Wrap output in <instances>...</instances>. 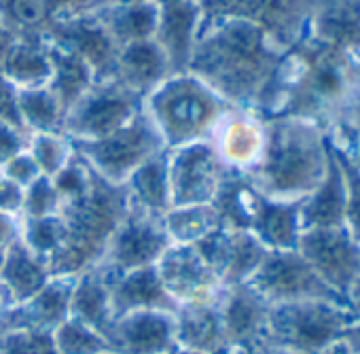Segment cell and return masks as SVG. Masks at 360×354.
I'll return each instance as SVG.
<instances>
[{
	"instance_id": "31",
	"label": "cell",
	"mask_w": 360,
	"mask_h": 354,
	"mask_svg": "<svg viewBox=\"0 0 360 354\" xmlns=\"http://www.w3.org/2000/svg\"><path fill=\"white\" fill-rule=\"evenodd\" d=\"M49 56H51V77L47 87L58 98L62 108L68 113L94 85L96 75L81 58L51 43H49Z\"/></svg>"
},
{
	"instance_id": "7",
	"label": "cell",
	"mask_w": 360,
	"mask_h": 354,
	"mask_svg": "<svg viewBox=\"0 0 360 354\" xmlns=\"http://www.w3.org/2000/svg\"><path fill=\"white\" fill-rule=\"evenodd\" d=\"M142 102L140 96L117 79H96L85 96L66 113L64 134L72 142L100 140L131 121L140 113Z\"/></svg>"
},
{
	"instance_id": "13",
	"label": "cell",
	"mask_w": 360,
	"mask_h": 354,
	"mask_svg": "<svg viewBox=\"0 0 360 354\" xmlns=\"http://www.w3.org/2000/svg\"><path fill=\"white\" fill-rule=\"evenodd\" d=\"M297 251L341 297L360 276V244L345 227L303 229Z\"/></svg>"
},
{
	"instance_id": "8",
	"label": "cell",
	"mask_w": 360,
	"mask_h": 354,
	"mask_svg": "<svg viewBox=\"0 0 360 354\" xmlns=\"http://www.w3.org/2000/svg\"><path fill=\"white\" fill-rule=\"evenodd\" d=\"M316 5L318 0H202L204 20L231 18L250 22L284 49L305 37Z\"/></svg>"
},
{
	"instance_id": "58",
	"label": "cell",
	"mask_w": 360,
	"mask_h": 354,
	"mask_svg": "<svg viewBox=\"0 0 360 354\" xmlns=\"http://www.w3.org/2000/svg\"><path fill=\"white\" fill-rule=\"evenodd\" d=\"M165 354H200V352H193V350H187L183 346H174L172 350H167Z\"/></svg>"
},
{
	"instance_id": "23",
	"label": "cell",
	"mask_w": 360,
	"mask_h": 354,
	"mask_svg": "<svg viewBox=\"0 0 360 354\" xmlns=\"http://www.w3.org/2000/svg\"><path fill=\"white\" fill-rule=\"evenodd\" d=\"M301 232V202H278L257 191L250 215V234L267 251H297Z\"/></svg>"
},
{
	"instance_id": "5",
	"label": "cell",
	"mask_w": 360,
	"mask_h": 354,
	"mask_svg": "<svg viewBox=\"0 0 360 354\" xmlns=\"http://www.w3.org/2000/svg\"><path fill=\"white\" fill-rule=\"evenodd\" d=\"M352 324L345 303L335 301H295L271 305L265 339L274 348L295 354H318L343 337Z\"/></svg>"
},
{
	"instance_id": "50",
	"label": "cell",
	"mask_w": 360,
	"mask_h": 354,
	"mask_svg": "<svg viewBox=\"0 0 360 354\" xmlns=\"http://www.w3.org/2000/svg\"><path fill=\"white\" fill-rule=\"evenodd\" d=\"M345 308L352 316V322H358L360 324V276L356 278V282L347 289L345 293Z\"/></svg>"
},
{
	"instance_id": "60",
	"label": "cell",
	"mask_w": 360,
	"mask_h": 354,
	"mask_svg": "<svg viewBox=\"0 0 360 354\" xmlns=\"http://www.w3.org/2000/svg\"><path fill=\"white\" fill-rule=\"evenodd\" d=\"M0 261H3V253H0Z\"/></svg>"
},
{
	"instance_id": "54",
	"label": "cell",
	"mask_w": 360,
	"mask_h": 354,
	"mask_svg": "<svg viewBox=\"0 0 360 354\" xmlns=\"http://www.w3.org/2000/svg\"><path fill=\"white\" fill-rule=\"evenodd\" d=\"M341 339L347 343V348L352 350V354H360V324L358 322H352L345 329V333H343Z\"/></svg>"
},
{
	"instance_id": "26",
	"label": "cell",
	"mask_w": 360,
	"mask_h": 354,
	"mask_svg": "<svg viewBox=\"0 0 360 354\" xmlns=\"http://www.w3.org/2000/svg\"><path fill=\"white\" fill-rule=\"evenodd\" d=\"M345 202L347 189L341 165L335 157L333 144L328 140V167L320 187L301 200V223L303 229H326L345 225Z\"/></svg>"
},
{
	"instance_id": "37",
	"label": "cell",
	"mask_w": 360,
	"mask_h": 354,
	"mask_svg": "<svg viewBox=\"0 0 360 354\" xmlns=\"http://www.w3.org/2000/svg\"><path fill=\"white\" fill-rule=\"evenodd\" d=\"M22 242L43 259H51L66 242V223L62 215L41 217V219H24L22 225Z\"/></svg>"
},
{
	"instance_id": "4",
	"label": "cell",
	"mask_w": 360,
	"mask_h": 354,
	"mask_svg": "<svg viewBox=\"0 0 360 354\" xmlns=\"http://www.w3.org/2000/svg\"><path fill=\"white\" fill-rule=\"evenodd\" d=\"M167 151L210 140L231 104L193 72H174L142 102Z\"/></svg>"
},
{
	"instance_id": "45",
	"label": "cell",
	"mask_w": 360,
	"mask_h": 354,
	"mask_svg": "<svg viewBox=\"0 0 360 354\" xmlns=\"http://www.w3.org/2000/svg\"><path fill=\"white\" fill-rule=\"evenodd\" d=\"M28 140H30V134L26 129L0 123V165L13 159L15 155L24 153L28 148Z\"/></svg>"
},
{
	"instance_id": "14",
	"label": "cell",
	"mask_w": 360,
	"mask_h": 354,
	"mask_svg": "<svg viewBox=\"0 0 360 354\" xmlns=\"http://www.w3.org/2000/svg\"><path fill=\"white\" fill-rule=\"evenodd\" d=\"M210 144L229 172L248 176L267 146V119L255 110L231 106L217 123Z\"/></svg>"
},
{
	"instance_id": "42",
	"label": "cell",
	"mask_w": 360,
	"mask_h": 354,
	"mask_svg": "<svg viewBox=\"0 0 360 354\" xmlns=\"http://www.w3.org/2000/svg\"><path fill=\"white\" fill-rule=\"evenodd\" d=\"M0 20L15 32L39 28L45 22L43 0H0Z\"/></svg>"
},
{
	"instance_id": "55",
	"label": "cell",
	"mask_w": 360,
	"mask_h": 354,
	"mask_svg": "<svg viewBox=\"0 0 360 354\" xmlns=\"http://www.w3.org/2000/svg\"><path fill=\"white\" fill-rule=\"evenodd\" d=\"M318 354H352V350L347 348V343L343 339H337L335 343L326 346L324 350H320Z\"/></svg>"
},
{
	"instance_id": "17",
	"label": "cell",
	"mask_w": 360,
	"mask_h": 354,
	"mask_svg": "<svg viewBox=\"0 0 360 354\" xmlns=\"http://www.w3.org/2000/svg\"><path fill=\"white\" fill-rule=\"evenodd\" d=\"M159 22L155 41L167 56L172 72H185L204 20L202 0H153Z\"/></svg>"
},
{
	"instance_id": "56",
	"label": "cell",
	"mask_w": 360,
	"mask_h": 354,
	"mask_svg": "<svg viewBox=\"0 0 360 354\" xmlns=\"http://www.w3.org/2000/svg\"><path fill=\"white\" fill-rule=\"evenodd\" d=\"M223 354H263L259 346H229Z\"/></svg>"
},
{
	"instance_id": "48",
	"label": "cell",
	"mask_w": 360,
	"mask_h": 354,
	"mask_svg": "<svg viewBox=\"0 0 360 354\" xmlns=\"http://www.w3.org/2000/svg\"><path fill=\"white\" fill-rule=\"evenodd\" d=\"M22 225L24 219L20 215L0 213V253H5L22 240Z\"/></svg>"
},
{
	"instance_id": "3",
	"label": "cell",
	"mask_w": 360,
	"mask_h": 354,
	"mask_svg": "<svg viewBox=\"0 0 360 354\" xmlns=\"http://www.w3.org/2000/svg\"><path fill=\"white\" fill-rule=\"evenodd\" d=\"M127 208L125 187L112 185L94 172L87 191L62 204L60 215L66 223V242L47 261L51 276L77 278L96 267Z\"/></svg>"
},
{
	"instance_id": "19",
	"label": "cell",
	"mask_w": 360,
	"mask_h": 354,
	"mask_svg": "<svg viewBox=\"0 0 360 354\" xmlns=\"http://www.w3.org/2000/svg\"><path fill=\"white\" fill-rule=\"evenodd\" d=\"M110 346L119 354H165L176 346L174 314L134 312L119 316L110 333Z\"/></svg>"
},
{
	"instance_id": "18",
	"label": "cell",
	"mask_w": 360,
	"mask_h": 354,
	"mask_svg": "<svg viewBox=\"0 0 360 354\" xmlns=\"http://www.w3.org/2000/svg\"><path fill=\"white\" fill-rule=\"evenodd\" d=\"M219 310L229 346H259L265 339L271 305L250 282L225 286Z\"/></svg>"
},
{
	"instance_id": "41",
	"label": "cell",
	"mask_w": 360,
	"mask_h": 354,
	"mask_svg": "<svg viewBox=\"0 0 360 354\" xmlns=\"http://www.w3.org/2000/svg\"><path fill=\"white\" fill-rule=\"evenodd\" d=\"M62 204L64 202H62L60 194L56 191L51 179H47V176H39L32 185L26 187L22 219H41V217L60 215Z\"/></svg>"
},
{
	"instance_id": "28",
	"label": "cell",
	"mask_w": 360,
	"mask_h": 354,
	"mask_svg": "<svg viewBox=\"0 0 360 354\" xmlns=\"http://www.w3.org/2000/svg\"><path fill=\"white\" fill-rule=\"evenodd\" d=\"M125 194L131 208L150 217L163 219L172 208L169 176H167V151H161L140 163L125 181Z\"/></svg>"
},
{
	"instance_id": "35",
	"label": "cell",
	"mask_w": 360,
	"mask_h": 354,
	"mask_svg": "<svg viewBox=\"0 0 360 354\" xmlns=\"http://www.w3.org/2000/svg\"><path fill=\"white\" fill-rule=\"evenodd\" d=\"M28 153L34 159L41 176L53 179V176L72 159L75 144L66 134L49 132V134H30Z\"/></svg>"
},
{
	"instance_id": "44",
	"label": "cell",
	"mask_w": 360,
	"mask_h": 354,
	"mask_svg": "<svg viewBox=\"0 0 360 354\" xmlns=\"http://www.w3.org/2000/svg\"><path fill=\"white\" fill-rule=\"evenodd\" d=\"M0 123L26 129L20 115V89L0 75ZM28 132V129H26Z\"/></svg>"
},
{
	"instance_id": "15",
	"label": "cell",
	"mask_w": 360,
	"mask_h": 354,
	"mask_svg": "<svg viewBox=\"0 0 360 354\" xmlns=\"http://www.w3.org/2000/svg\"><path fill=\"white\" fill-rule=\"evenodd\" d=\"M191 246L219 276L223 286L250 282L267 255V248L250 232L225 227L210 232Z\"/></svg>"
},
{
	"instance_id": "12",
	"label": "cell",
	"mask_w": 360,
	"mask_h": 354,
	"mask_svg": "<svg viewBox=\"0 0 360 354\" xmlns=\"http://www.w3.org/2000/svg\"><path fill=\"white\" fill-rule=\"evenodd\" d=\"M41 30L51 45L81 58L96 79H115L119 47L94 13L53 18L43 22Z\"/></svg>"
},
{
	"instance_id": "29",
	"label": "cell",
	"mask_w": 360,
	"mask_h": 354,
	"mask_svg": "<svg viewBox=\"0 0 360 354\" xmlns=\"http://www.w3.org/2000/svg\"><path fill=\"white\" fill-rule=\"evenodd\" d=\"M51 278L53 276H51L47 259L32 253L22 240L3 253V261H0V282L7 286V291L11 293L18 305L28 301L32 295H37Z\"/></svg>"
},
{
	"instance_id": "27",
	"label": "cell",
	"mask_w": 360,
	"mask_h": 354,
	"mask_svg": "<svg viewBox=\"0 0 360 354\" xmlns=\"http://www.w3.org/2000/svg\"><path fill=\"white\" fill-rule=\"evenodd\" d=\"M70 316L96 329L110 341V333L117 316L110 301L108 276L100 267H91L75 278Z\"/></svg>"
},
{
	"instance_id": "9",
	"label": "cell",
	"mask_w": 360,
	"mask_h": 354,
	"mask_svg": "<svg viewBox=\"0 0 360 354\" xmlns=\"http://www.w3.org/2000/svg\"><path fill=\"white\" fill-rule=\"evenodd\" d=\"M250 284L269 305L295 301L345 303L301 257L299 251H267Z\"/></svg>"
},
{
	"instance_id": "11",
	"label": "cell",
	"mask_w": 360,
	"mask_h": 354,
	"mask_svg": "<svg viewBox=\"0 0 360 354\" xmlns=\"http://www.w3.org/2000/svg\"><path fill=\"white\" fill-rule=\"evenodd\" d=\"M227 172L210 140L167 151L172 206L212 204Z\"/></svg>"
},
{
	"instance_id": "53",
	"label": "cell",
	"mask_w": 360,
	"mask_h": 354,
	"mask_svg": "<svg viewBox=\"0 0 360 354\" xmlns=\"http://www.w3.org/2000/svg\"><path fill=\"white\" fill-rule=\"evenodd\" d=\"M134 3H144V0H89L87 7L83 9V13H94V11H100V9L121 7V5H134Z\"/></svg>"
},
{
	"instance_id": "57",
	"label": "cell",
	"mask_w": 360,
	"mask_h": 354,
	"mask_svg": "<svg viewBox=\"0 0 360 354\" xmlns=\"http://www.w3.org/2000/svg\"><path fill=\"white\" fill-rule=\"evenodd\" d=\"M261 352L263 354H295V352H288V350H282V348H274L269 343H259Z\"/></svg>"
},
{
	"instance_id": "40",
	"label": "cell",
	"mask_w": 360,
	"mask_h": 354,
	"mask_svg": "<svg viewBox=\"0 0 360 354\" xmlns=\"http://www.w3.org/2000/svg\"><path fill=\"white\" fill-rule=\"evenodd\" d=\"M94 179V170L89 167V163L75 151L72 159L53 176L51 183L56 187V191L60 194L62 202H70V200H77L81 198L89 183Z\"/></svg>"
},
{
	"instance_id": "21",
	"label": "cell",
	"mask_w": 360,
	"mask_h": 354,
	"mask_svg": "<svg viewBox=\"0 0 360 354\" xmlns=\"http://www.w3.org/2000/svg\"><path fill=\"white\" fill-rule=\"evenodd\" d=\"M176 346L200 354H223L229 348L219 299L214 301H193L178 305L174 312Z\"/></svg>"
},
{
	"instance_id": "38",
	"label": "cell",
	"mask_w": 360,
	"mask_h": 354,
	"mask_svg": "<svg viewBox=\"0 0 360 354\" xmlns=\"http://www.w3.org/2000/svg\"><path fill=\"white\" fill-rule=\"evenodd\" d=\"M330 140V138H328ZM333 144V140H330ZM335 157L341 165L343 179H345V189H347V202H345V229L349 236L360 244V170L352 163V159L333 144Z\"/></svg>"
},
{
	"instance_id": "49",
	"label": "cell",
	"mask_w": 360,
	"mask_h": 354,
	"mask_svg": "<svg viewBox=\"0 0 360 354\" xmlns=\"http://www.w3.org/2000/svg\"><path fill=\"white\" fill-rule=\"evenodd\" d=\"M89 0H43V15L45 22L53 18H64V15H75L83 13Z\"/></svg>"
},
{
	"instance_id": "6",
	"label": "cell",
	"mask_w": 360,
	"mask_h": 354,
	"mask_svg": "<svg viewBox=\"0 0 360 354\" xmlns=\"http://www.w3.org/2000/svg\"><path fill=\"white\" fill-rule=\"evenodd\" d=\"M72 144L89 167L112 185H125L140 163L161 151H167L144 108H140V113L117 132L100 140Z\"/></svg>"
},
{
	"instance_id": "2",
	"label": "cell",
	"mask_w": 360,
	"mask_h": 354,
	"mask_svg": "<svg viewBox=\"0 0 360 354\" xmlns=\"http://www.w3.org/2000/svg\"><path fill=\"white\" fill-rule=\"evenodd\" d=\"M328 167V136L307 119H267V146L261 163L246 176L265 198L301 202L314 194Z\"/></svg>"
},
{
	"instance_id": "20",
	"label": "cell",
	"mask_w": 360,
	"mask_h": 354,
	"mask_svg": "<svg viewBox=\"0 0 360 354\" xmlns=\"http://www.w3.org/2000/svg\"><path fill=\"white\" fill-rule=\"evenodd\" d=\"M108 286L117 318L134 312L174 314L178 310V303L163 286L157 267H144L119 276H108Z\"/></svg>"
},
{
	"instance_id": "25",
	"label": "cell",
	"mask_w": 360,
	"mask_h": 354,
	"mask_svg": "<svg viewBox=\"0 0 360 354\" xmlns=\"http://www.w3.org/2000/svg\"><path fill=\"white\" fill-rule=\"evenodd\" d=\"M3 77L18 89L47 87L51 77V56L41 26L20 30L15 34V41L3 64Z\"/></svg>"
},
{
	"instance_id": "22",
	"label": "cell",
	"mask_w": 360,
	"mask_h": 354,
	"mask_svg": "<svg viewBox=\"0 0 360 354\" xmlns=\"http://www.w3.org/2000/svg\"><path fill=\"white\" fill-rule=\"evenodd\" d=\"M72 286H75V278L53 276L37 295L13 308L5 331L32 329V331L53 333L64 320L70 318Z\"/></svg>"
},
{
	"instance_id": "46",
	"label": "cell",
	"mask_w": 360,
	"mask_h": 354,
	"mask_svg": "<svg viewBox=\"0 0 360 354\" xmlns=\"http://www.w3.org/2000/svg\"><path fill=\"white\" fill-rule=\"evenodd\" d=\"M335 146H339L349 159L352 163L360 170V121H354V123H347V125H341L339 129L326 134Z\"/></svg>"
},
{
	"instance_id": "51",
	"label": "cell",
	"mask_w": 360,
	"mask_h": 354,
	"mask_svg": "<svg viewBox=\"0 0 360 354\" xmlns=\"http://www.w3.org/2000/svg\"><path fill=\"white\" fill-rule=\"evenodd\" d=\"M15 305H18V303L13 301L11 293L7 291V286H5L3 282H0V335L5 333L7 320H9V316H11V312H13Z\"/></svg>"
},
{
	"instance_id": "33",
	"label": "cell",
	"mask_w": 360,
	"mask_h": 354,
	"mask_svg": "<svg viewBox=\"0 0 360 354\" xmlns=\"http://www.w3.org/2000/svg\"><path fill=\"white\" fill-rule=\"evenodd\" d=\"M163 227L172 244H195L210 232L219 229V217L212 204L172 206L163 217Z\"/></svg>"
},
{
	"instance_id": "52",
	"label": "cell",
	"mask_w": 360,
	"mask_h": 354,
	"mask_svg": "<svg viewBox=\"0 0 360 354\" xmlns=\"http://www.w3.org/2000/svg\"><path fill=\"white\" fill-rule=\"evenodd\" d=\"M15 34L18 32L13 28H9L3 20H0V75H3V64H5V58H7L13 41H15Z\"/></svg>"
},
{
	"instance_id": "30",
	"label": "cell",
	"mask_w": 360,
	"mask_h": 354,
	"mask_svg": "<svg viewBox=\"0 0 360 354\" xmlns=\"http://www.w3.org/2000/svg\"><path fill=\"white\" fill-rule=\"evenodd\" d=\"M94 15L100 20V24L104 26V30L108 32V37L115 41L117 47L155 39L157 22H159V13L153 0L100 9L94 11Z\"/></svg>"
},
{
	"instance_id": "10",
	"label": "cell",
	"mask_w": 360,
	"mask_h": 354,
	"mask_svg": "<svg viewBox=\"0 0 360 354\" xmlns=\"http://www.w3.org/2000/svg\"><path fill=\"white\" fill-rule=\"evenodd\" d=\"M169 246L172 240L163 227V219L150 217L129 206L110 236L102 261L96 267H100L106 276L155 267Z\"/></svg>"
},
{
	"instance_id": "1",
	"label": "cell",
	"mask_w": 360,
	"mask_h": 354,
	"mask_svg": "<svg viewBox=\"0 0 360 354\" xmlns=\"http://www.w3.org/2000/svg\"><path fill=\"white\" fill-rule=\"evenodd\" d=\"M263 28L244 20H204L187 70L231 106L263 115L284 58Z\"/></svg>"
},
{
	"instance_id": "59",
	"label": "cell",
	"mask_w": 360,
	"mask_h": 354,
	"mask_svg": "<svg viewBox=\"0 0 360 354\" xmlns=\"http://www.w3.org/2000/svg\"><path fill=\"white\" fill-rule=\"evenodd\" d=\"M106 354H119V352H106Z\"/></svg>"
},
{
	"instance_id": "32",
	"label": "cell",
	"mask_w": 360,
	"mask_h": 354,
	"mask_svg": "<svg viewBox=\"0 0 360 354\" xmlns=\"http://www.w3.org/2000/svg\"><path fill=\"white\" fill-rule=\"evenodd\" d=\"M257 189L244 174L227 172L225 181L212 200V208L219 217L221 227L233 232H250V215Z\"/></svg>"
},
{
	"instance_id": "36",
	"label": "cell",
	"mask_w": 360,
	"mask_h": 354,
	"mask_svg": "<svg viewBox=\"0 0 360 354\" xmlns=\"http://www.w3.org/2000/svg\"><path fill=\"white\" fill-rule=\"evenodd\" d=\"M53 343L58 354H106L115 352L110 341L98 333L96 329L87 327L85 322L77 318L64 320L56 331H53Z\"/></svg>"
},
{
	"instance_id": "47",
	"label": "cell",
	"mask_w": 360,
	"mask_h": 354,
	"mask_svg": "<svg viewBox=\"0 0 360 354\" xmlns=\"http://www.w3.org/2000/svg\"><path fill=\"white\" fill-rule=\"evenodd\" d=\"M24 194L26 189L20 187L18 183L5 179L0 174V213H9V215H20L24 208Z\"/></svg>"
},
{
	"instance_id": "34",
	"label": "cell",
	"mask_w": 360,
	"mask_h": 354,
	"mask_svg": "<svg viewBox=\"0 0 360 354\" xmlns=\"http://www.w3.org/2000/svg\"><path fill=\"white\" fill-rule=\"evenodd\" d=\"M20 115L28 134H64L66 110L49 87L20 89Z\"/></svg>"
},
{
	"instance_id": "39",
	"label": "cell",
	"mask_w": 360,
	"mask_h": 354,
	"mask_svg": "<svg viewBox=\"0 0 360 354\" xmlns=\"http://www.w3.org/2000/svg\"><path fill=\"white\" fill-rule=\"evenodd\" d=\"M0 354H58L53 333L9 329L0 335Z\"/></svg>"
},
{
	"instance_id": "24",
	"label": "cell",
	"mask_w": 360,
	"mask_h": 354,
	"mask_svg": "<svg viewBox=\"0 0 360 354\" xmlns=\"http://www.w3.org/2000/svg\"><path fill=\"white\" fill-rule=\"evenodd\" d=\"M172 72L167 56L155 39L119 47L115 79L142 100L155 91Z\"/></svg>"
},
{
	"instance_id": "16",
	"label": "cell",
	"mask_w": 360,
	"mask_h": 354,
	"mask_svg": "<svg viewBox=\"0 0 360 354\" xmlns=\"http://www.w3.org/2000/svg\"><path fill=\"white\" fill-rule=\"evenodd\" d=\"M163 286L178 305L193 301H214L223 293V282L189 244H172L157 261Z\"/></svg>"
},
{
	"instance_id": "43",
	"label": "cell",
	"mask_w": 360,
	"mask_h": 354,
	"mask_svg": "<svg viewBox=\"0 0 360 354\" xmlns=\"http://www.w3.org/2000/svg\"><path fill=\"white\" fill-rule=\"evenodd\" d=\"M0 174H3L5 179L18 183V185L24 187V189H26L28 185H32V183L39 179V176H41V172H39L34 159L30 157L28 148H26L24 153L15 155L13 159H9L7 163L0 165Z\"/></svg>"
}]
</instances>
